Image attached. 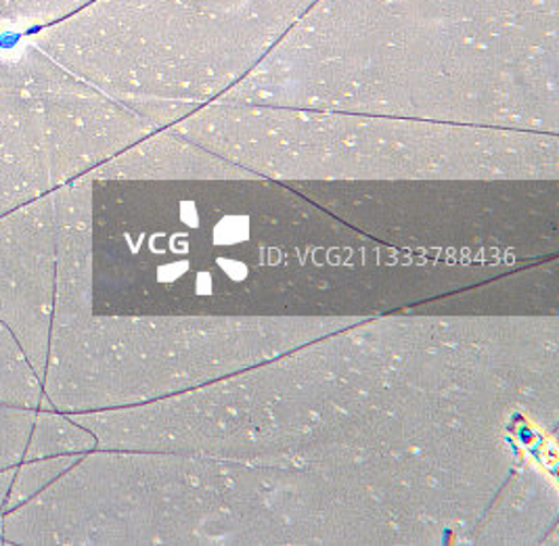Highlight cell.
I'll return each mask as SVG.
<instances>
[{"label": "cell", "mask_w": 559, "mask_h": 546, "mask_svg": "<svg viewBox=\"0 0 559 546\" xmlns=\"http://www.w3.org/2000/svg\"><path fill=\"white\" fill-rule=\"evenodd\" d=\"M97 450L264 465L558 434L559 317L360 319L178 396L74 413Z\"/></svg>", "instance_id": "6da1fadb"}, {"label": "cell", "mask_w": 559, "mask_h": 546, "mask_svg": "<svg viewBox=\"0 0 559 546\" xmlns=\"http://www.w3.org/2000/svg\"><path fill=\"white\" fill-rule=\"evenodd\" d=\"M91 182L95 314L369 319L508 273L383 246L262 176Z\"/></svg>", "instance_id": "7a4b0ae2"}, {"label": "cell", "mask_w": 559, "mask_h": 546, "mask_svg": "<svg viewBox=\"0 0 559 546\" xmlns=\"http://www.w3.org/2000/svg\"><path fill=\"white\" fill-rule=\"evenodd\" d=\"M526 454L518 434L302 465L127 450L107 520L122 546L469 545Z\"/></svg>", "instance_id": "3957f363"}, {"label": "cell", "mask_w": 559, "mask_h": 546, "mask_svg": "<svg viewBox=\"0 0 559 546\" xmlns=\"http://www.w3.org/2000/svg\"><path fill=\"white\" fill-rule=\"evenodd\" d=\"M214 103L559 134V0H319Z\"/></svg>", "instance_id": "277c9868"}, {"label": "cell", "mask_w": 559, "mask_h": 546, "mask_svg": "<svg viewBox=\"0 0 559 546\" xmlns=\"http://www.w3.org/2000/svg\"><path fill=\"white\" fill-rule=\"evenodd\" d=\"M177 134L280 182L559 180V134L408 118L210 103Z\"/></svg>", "instance_id": "5b68a950"}, {"label": "cell", "mask_w": 559, "mask_h": 546, "mask_svg": "<svg viewBox=\"0 0 559 546\" xmlns=\"http://www.w3.org/2000/svg\"><path fill=\"white\" fill-rule=\"evenodd\" d=\"M319 0H97L43 50L153 130L221 99Z\"/></svg>", "instance_id": "8992f818"}, {"label": "cell", "mask_w": 559, "mask_h": 546, "mask_svg": "<svg viewBox=\"0 0 559 546\" xmlns=\"http://www.w3.org/2000/svg\"><path fill=\"white\" fill-rule=\"evenodd\" d=\"M356 321L93 312L51 329L40 408L74 415L178 396Z\"/></svg>", "instance_id": "52a82bcc"}, {"label": "cell", "mask_w": 559, "mask_h": 546, "mask_svg": "<svg viewBox=\"0 0 559 546\" xmlns=\"http://www.w3.org/2000/svg\"><path fill=\"white\" fill-rule=\"evenodd\" d=\"M337 221L424 258L518 269L559 251V180L294 182Z\"/></svg>", "instance_id": "ba28073f"}, {"label": "cell", "mask_w": 559, "mask_h": 546, "mask_svg": "<svg viewBox=\"0 0 559 546\" xmlns=\"http://www.w3.org/2000/svg\"><path fill=\"white\" fill-rule=\"evenodd\" d=\"M152 132L45 50L0 57V216L93 173Z\"/></svg>", "instance_id": "9c48e42d"}, {"label": "cell", "mask_w": 559, "mask_h": 546, "mask_svg": "<svg viewBox=\"0 0 559 546\" xmlns=\"http://www.w3.org/2000/svg\"><path fill=\"white\" fill-rule=\"evenodd\" d=\"M57 214L52 191L0 216V323L43 379L51 340Z\"/></svg>", "instance_id": "30bf717a"}, {"label": "cell", "mask_w": 559, "mask_h": 546, "mask_svg": "<svg viewBox=\"0 0 559 546\" xmlns=\"http://www.w3.org/2000/svg\"><path fill=\"white\" fill-rule=\"evenodd\" d=\"M558 532L556 459L524 456L474 525L469 545H556Z\"/></svg>", "instance_id": "8fae6325"}, {"label": "cell", "mask_w": 559, "mask_h": 546, "mask_svg": "<svg viewBox=\"0 0 559 546\" xmlns=\"http://www.w3.org/2000/svg\"><path fill=\"white\" fill-rule=\"evenodd\" d=\"M430 317H559V262L538 260L490 276L483 283L405 308Z\"/></svg>", "instance_id": "7c38bea8"}, {"label": "cell", "mask_w": 559, "mask_h": 546, "mask_svg": "<svg viewBox=\"0 0 559 546\" xmlns=\"http://www.w3.org/2000/svg\"><path fill=\"white\" fill-rule=\"evenodd\" d=\"M255 176L214 151L162 128L109 157L88 180H229Z\"/></svg>", "instance_id": "4fadbf2b"}, {"label": "cell", "mask_w": 559, "mask_h": 546, "mask_svg": "<svg viewBox=\"0 0 559 546\" xmlns=\"http://www.w3.org/2000/svg\"><path fill=\"white\" fill-rule=\"evenodd\" d=\"M91 450H97V440L84 425L74 422L66 413L52 408H36L24 450V461L63 454H86Z\"/></svg>", "instance_id": "5bb4252c"}, {"label": "cell", "mask_w": 559, "mask_h": 546, "mask_svg": "<svg viewBox=\"0 0 559 546\" xmlns=\"http://www.w3.org/2000/svg\"><path fill=\"white\" fill-rule=\"evenodd\" d=\"M43 379L32 369L15 335L0 323V404L40 408Z\"/></svg>", "instance_id": "9a60e30c"}, {"label": "cell", "mask_w": 559, "mask_h": 546, "mask_svg": "<svg viewBox=\"0 0 559 546\" xmlns=\"http://www.w3.org/2000/svg\"><path fill=\"white\" fill-rule=\"evenodd\" d=\"M80 456L82 454H63V456H47V459L22 461L17 465L13 484L9 488V495H7V500H4L2 513L24 505L29 498L36 497L38 492H43L59 475L68 472Z\"/></svg>", "instance_id": "2e32d148"}, {"label": "cell", "mask_w": 559, "mask_h": 546, "mask_svg": "<svg viewBox=\"0 0 559 546\" xmlns=\"http://www.w3.org/2000/svg\"><path fill=\"white\" fill-rule=\"evenodd\" d=\"M34 415L32 408L0 404V472L24 461Z\"/></svg>", "instance_id": "e0dca14e"}, {"label": "cell", "mask_w": 559, "mask_h": 546, "mask_svg": "<svg viewBox=\"0 0 559 546\" xmlns=\"http://www.w3.org/2000/svg\"><path fill=\"white\" fill-rule=\"evenodd\" d=\"M15 472H17V465H15V467H7V470L0 472V513H2V509H4V500H7L9 488H11V484H13Z\"/></svg>", "instance_id": "ac0fdd59"}]
</instances>
